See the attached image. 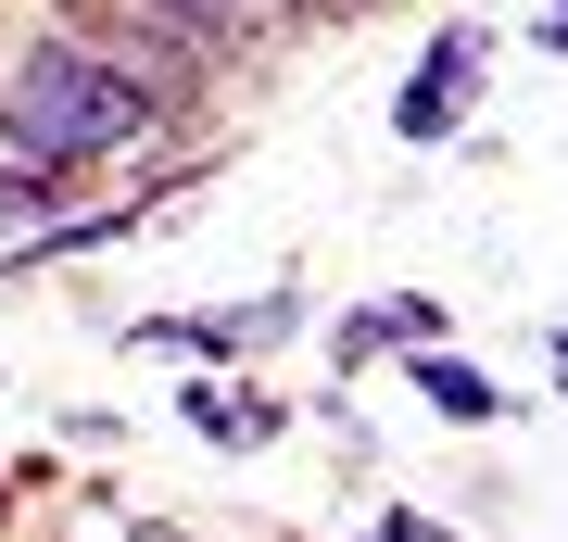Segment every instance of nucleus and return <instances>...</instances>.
Here are the masks:
<instances>
[{
    "mask_svg": "<svg viewBox=\"0 0 568 542\" xmlns=\"http://www.w3.org/2000/svg\"><path fill=\"white\" fill-rule=\"evenodd\" d=\"M26 227H51V177H26V164H0V253H13Z\"/></svg>",
    "mask_w": 568,
    "mask_h": 542,
    "instance_id": "nucleus-8",
    "label": "nucleus"
},
{
    "mask_svg": "<svg viewBox=\"0 0 568 542\" xmlns=\"http://www.w3.org/2000/svg\"><path fill=\"white\" fill-rule=\"evenodd\" d=\"M556 391H568V328H556Z\"/></svg>",
    "mask_w": 568,
    "mask_h": 542,
    "instance_id": "nucleus-11",
    "label": "nucleus"
},
{
    "mask_svg": "<svg viewBox=\"0 0 568 542\" xmlns=\"http://www.w3.org/2000/svg\"><path fill=\"white\" fill-rule=\"evenodd\" d=\"M480 76H493V39H480V25H443V39L405 63V89H392V140H417V152L455 140L467 101H480Z\"/></svg>",
    "mask_w": 568,
    "mask_h": 542,
    "instance_id": "nucleus-2",
    "label": "nucleus"
},
{
    "mask_svg": "<svg viewBox=\"0 0 568 542\" xmlns=\"http://www.w3.org/2000/svg\"><path fill=\"white\" fill-rule=\"evenodd\" d=\"M126 542H178V530H126Z\"/></svg>",
    "mask_w": 568,
    "mask_h": 542,
    "instance_id": "nucleus-12",
    "label": "nucleus"
},
{
    "mask_svg": "<svg viewBox=\"0 0 568 542\" xmlns=\"http://www.w3.org/2000/svg\"><path fill=\"white\" fill-rule=\"evenodd\" d=\"M379 354H443V303L392 290V303H366V316H342V366H379Z\"/></svg>",
    "mask_w": 568,
    "mask_h": 542,
    "instance_id": "nucleus-5",
    "label": "nucleus"
},
{
    "mask_svg": "<svg viewBox=\"0 0 568 542\" xmlns=\"http://www.w3.org/2000/svg\"><path fill=\"white\" fill-rule=\"evenodd\" d=\"M544 51H568V13H544Z\"/></svg>",
    "mask_w": 568,
    "mask_h": 542,
    "instance_id": "nucleus-10",
    "label": "nucleus"
},
{
    "mask_svg": "<svg viewBox=\"0 0 568 542\" xmlns=\"http://www.w3.org/2000/svg\"><path fill=\"white\" fill-rule=\"evenodd\" d=\"M126 13H152V25H178V39H203V51H227V39H253L278 0H126Z\"/></svg>",
    "mask_w": 568,
    "mask_h": 542,
    "instance_id": "nucleus-7",
    "label": "nucleus"
},
{
    "mask_svg": "<svg viewBox=\"0 0 568 542\" xmlns=\"http://www.w3.org/2000/svg\"><path fill=\"white\" fill-rule=\"evenodd\" d=\"M164 126V101L126 76V63L89 39V25H39V39L0 51V164L26 177H89V164H126Z\"/></svg>",
    "mask_w": 568,
    "mask_h": 542,
    "instance_id": "nucleus-1",
    "label": "nucleus"
},
{
    "mask_svg": "<svg viewBox=\"0 0 568 542\" xmlns=\"http://www.w3.org/2000/svg\"><path fill=\"white\" fill-rule=\"evenodd\" d=\"M291 328H304V303H291V290H265V303H227V316H178V328H152V341H178V354H278L291 341Z\"/></svg>",
    "mask_w": 568,
    "mask_h": 542,
    "instance_id": "nucleus-3",
    "label": "nucleus"
},
{
    "mask_svg": "<svg viewBox=\"0 0 568 542\" xmlns=\"http://www.w3.org/2000/svg\"><path fill=\"white\" fill-rule=\"evenodd\" d=\"M366 542H443V530H429V518H379V530H366Z\"/></svg>",
    "mask_w": 568,
    "mask_h": 542,
    "instance_id": "nucleus-9",
    "label": "nucleus"
},
{
    "mask_svg": "<svg viewBox=\"0 0 568 542\" xmlns=\"http://www.w3.org/2000/svg\"><path fill=\"white\" fill-rule=\"evenodd\" d=\"M405 391H417L443 429H493V417H506V391H493L467 354H405Z\"/></svg>",
    "mask_w": 568,
    "mask_h": 542,
    "instance_id": "nucleus-6",
    "label": "nucleus"
},
{
    "mask_svg": "<svg viewBox=\"0 0 568 542\" xmlns=\"http://www.w3.org/2000/svg\"><path fill=\"white\" fill-rule=\"evenodd\" d=\"M178 417L203 429V442L253 454V442H278V429H291V403H278V391H253V379H190V391H178Z\"/></svg>",
    "mask_w": 568,
    "mask_h": 542,
    "instance_id": "nucleus-4",
    "label": "nucleus"
}]
</instances>
